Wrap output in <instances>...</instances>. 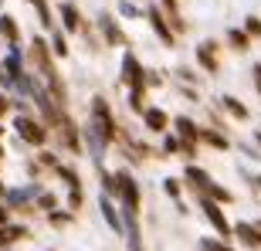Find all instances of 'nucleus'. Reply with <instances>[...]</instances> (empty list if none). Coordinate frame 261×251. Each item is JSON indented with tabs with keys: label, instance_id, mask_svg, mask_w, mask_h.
I'll return each instance as SVG.
<instances>
[{
	"label": "nucleus",
	"instance_id": "f257e3e1",
	"mask_svg": "<svg viewBox=\"0 0 261 251\" xmlns=\"http://www.w3.org/2000/svg\"><path fill=\"white\" fill-rule=\"evenodd\" d=\"M92 116H95V139L109 143L116 136V122H112V112H109L106 98H92Z\"/></svg>",
	"mask_w": 261,
	"mask_h": 251
},
{
	"label": "nucleus",
	"instance_id": "f03ea898",
	"mask_svg": "<svg viewBox=\"0 0 261 251\" xmlns=\"http://www.w3.org/2000/svg\"><path fill=\"white\" fill-rule=\"evenodd\" d=\"M122 82H126L133 92H146V71H143V65L136 61V55H126V58H122Z\"/></svg>",
	"mask_w": 261,
	"mask_h": 251
},
{
	"label": "nucleus",
	"instance_id": "7ed1b4c3",
	"mask_svg": "<svg viewBox=\"0 0 261 251\" xmlns=\"http://www.w3.org/2000/svg\"><path fill=\"white\" fill-rule=\"evenodd\" d=\"M116 193H122V200H126V207L129 211H139V187L133 184V177L129 173H119L116 177Z\"/></svg>",
	"mask_w": 261,
	"mask_h": 251
},
{
	"label": "nucleus",
	"instance_id": "20e7f679",
	"mask_svg": "<svg viewBox=\"0 0 261 251\" xmlns=\"http://www.w3.org/2000/svg\"><path fill=\"white\" fill-rule=\"evenodd\" d=\"M14 126H17V133L24 136V139H28L31 146H44V136H48V133H44V126H38L31 116H20Z\"/></svg>",
	"mask_w": 261,
	"mask_h": 251
},
{
	"label": "nucleus",
	"instance_id": "39448f33",
	"mask_svg": "<svg viewBox=\"0 0 261 251\" xmlns=\"http://www.w3.org/2000/svg\"><path fill=\"white\" fill-rule=\"evenodd\" d=\"M203 214H207V221L214 224V231L221 234V238H227V234H231V224H227V217H224V211H221V207H217V204L211 200V197L203 200Z\"/></svg>",
	"mask_w": 261,
	"mask_h": 251
},
{
	"label": "nucleus",
	"instance_id": "423d86ee",
	"mask_svg": "<svg viewBox=\"0 0 261 251\" xmlns=\"http://www.w3.org/2000/svg\"><path fill=\"white\" fill-rule=\"evenodd\" d=\"M197 61H200L203 71H217V48H214L211 41H203L200 48H197Z\"/></svg>",
	"mask_w": 261,
	"mask_h": 251
},
{
	"label": "nucleus",
	"instance_id": "0eeeda50",
	"mask_svg": "<svg viewBox=\"0 0 261 251\" xmlns=\"http://www.w3.org/2000/svg\"><path fill=\"white\" fill-rule=\"evenodd\" d=\"M149 24H153V31L160 34V41H163L166 48H173V41H176V38H173V31L166 28V20L160 17V10H149Z\"/></svg>",
	"mask_w": 261,
	"mask_h": 251
},
{
	"label": "nucleus",
	"instance_id": "6e6552de",
	"mask_svg": "<svg viewBox=\"0 0 261 251\" xmlns=\"http://www.w3.org/2000/svg\"><path fill=\"white\" fill-rule=\"evenodd\" d=\"M187 180H190V184H194L200 193H211V187H214V180L203 173L200 166H187Z\"/></svg>",
	"mask_w": 261,
	"mask_h": 251
},
{
	"label": "nucleus",
	"instance_id": "1a4fd4ad",
	"mask_svg": "<svg viewBox=\"0 0 261 251\" xmlns=\"http://www.w3.org/2000/svg\"><path fill=\"white\" fill-rule=\"evenodd\" d=\"M234 234H238L248 248H261V231L254 228V224H238V228H234Z\"/></svg>",
	"mask_w": 261,
	"mask_h": 251
},
{
	"label": "nucleus",
	"instance_id": "9d476101",
	"mask_svg": "<svg viewBox=\"0 0 261 251\" xmlns=\"http://www.w3.org/2000/svg\"><path fill=\"white\" fill-rule=\"evenodd\" d=\"M24 234H28V231H24L20 224H4V228H0V248H7V244L20 241Z\"/></svg>",
	"mask_w": 261,
	"mask_h": 251
},
{
	"label": "nucleus",
	"instance_id": "9b49d317",
	"mask_svg": "<svg viewBox=\"0 0 261 251\" xmlns=\"http://www.w3.org/2000/svg\"><path fill=\"white\" fill-rule=\"evenodd\" d=\"M143 116H146V126H149L153 133H163V129H166V122H170L163 109H146Z\"/></svg>",
	"mask_w": 261,
	"mask_h": 251
},
{
	"label": "nucleus",
	"instance_id": "f8f14e48",
	"mask_svg": "<svg viewBox=\"0 0 261 251\" xmlns=\"http://www.w3.org/2000/svg\"><path fill=\"white\" fill-rule=\"evenodd\" d=\"M61 20H65V31H71V34L82 28V17H78L75 4H61Z\"/></svg>",
	"mask_w": 261,
	"mask_h": 251
},
{
	"label": "nucleus",
	"instance_id": "ddd939ff",
	"mask_svg": "<svg viewBox=\"0 0 261 251\" xmlns=\"http://www.w3.org/2000/svg\"><path fill=\"white\" fill-rule=\"evenodd\" d=\"M102 31H106V38L112 41V44H122V41H126V38H122V31H119V24L112 17H106V14H102Z\"/></svg>",
	"mask_w": 261,
	"mask_h": 251
},
{
	"label": "nucleus",
	"instance_id": "4468645a",
	"mask_svg": "<svg viewBox=\"0 0 261 251\" xmlns=\"http://www.w3.org/2000/svg\"><path fill=\"white\" fill-rule=\"evenodd\" d=\"M224 109H227L234 119H248V109H244V102H238L234 95H224Z\"/></svg>",
	"mask_w": 261,
	"mask_h": 251
},
{
	"label": "nucleus",
	"instance_id": "2eb2a0df",
	"mask_svg": "<svg viewBox=\"0 0 261 251\" xmlns=\"http://www.w3.org/2000/svg\"><path fill=\"white\" fill-rule=\"evenodd\" d=\"M0 34H4V38H7L10 44H14V41L20 38V34H17V24H14V17H7V14L0 17Z\"/></svg>",
	"mask_w": 261,
	"mask_h": 251
},
{
	"label": "nucleus",
	"instance_id": "dca6fc26",
	"mask_svg": "<svg viewBox=\"0 0 261 251\" xmlns=\"http://www.w3.org/2000/svg\"><path fill=\"white\" fill-rule=\"evenodd\" d=\"M200 139H203V143H211L214 149H227V139H224L221 133H214V129H203V133H200Z\"/></svg>",
	"mask_w": 261,
	"mask_h": 251
},
{
	"label": "nucleus",
	"instance_id": "f3484780",
	"mask_svg": "<svg viewBox=\"0 0 261 251\" xmlns=\"http://www.w3.org/2000/svg\"><path fill=\"white\" fill-rule=\"evenodd\" d=\"M102 214H106V221L112 224L116 231H122V224H119V217H116V207H112V204L106 200V193H102Z\"/></svg>",
	"mask_w": 261,
	"mask_h": 251
},
{
	"label": "nucleus",
	"instance_id": "a211bd4d",
	"mask_svg": "<svg viewBox=\"0 0 261 251\" xmlns=\"http://www.w3.org/2000/svg\"><path fill=\"white\" fill-rule=\"evenodd\" d=\"M200 251H234V248H227L224 241H214V238H203V241H200Z\"/></svg>",
	"mask_w": 261,
	"mask_h": 251
},
{
	"label": "nucleus",
	"instance_id": "6ab92c4d",
	"mask_svg": "<svg viewBox=\"0 0 261 251\" xmlns=\"http://www.w3.org/2000/svg\"><path fill=\"white\" fill-rule=\"evenodd\" d=\"M7 71L20 82V55H17V51H10V58H7Z\"/></svg>",
	"mask_w": 261,
	"mask_h": 251
},
{
	"label": "nucleus",
	"instance_id": "aec40b11",
	"mask_svg": "<svg viewBox=\"0 0 261 251\" xmlns=\"http://www.w3.org/2000/svg\"><path fill=\"white\" fill-rule=\"evenodd\" d=\"M227 38H231V44H234L238 51H244V48H248V34H244V31H231Z\"/></svg>",
	"mask_w": 261,
	"mask_h": 251
},
{
	"label": "nucleus",
	"instance_id": "412c9836",
	"mask_svg": "<svg viewBox=\"0 0 261 251\" xmlns=\"http://www.w3.org/2000/svg\"><path fill=\"white\" fill-rule=\"evenodd\" d=\"M244 34L258 38V34H261V20H258V17H248V20H244Z\"/></svg>",
	"mask_w": 261,
	"mask_h": 251
},
{
	"label": "nucleus",
	"instance_id": "4be33fe9",
	"mask_svg": "<svg viewBox=\"0 0 261 251\" xmlns=\"http://www.w3.org/2000/svg\"><path fill=\"white\" fill-rule=\"evenodd\" d=\"M207 197H217V200H221V204H227V200H231V193L224 190L221 184H214V187H211V193H207Z\"/></svg>",
	"mask_w": 261,
	"mask_h": 251
},
{
	"label": "nucleus",
	"instance_id": "5701e85b",
	"mask_svg": "<svg viewBox=\"0 0 261 251\" xmlns=\"http://www.w3.org/2000/svg\"><path fill=\"white\" fill-rule=\"evenodd\" d=\"M51 44H55V51H58V55H68V48H65V41H61V34H51Z\"/></svg>",
	"mask_w": 261,
	"mask_h": 251
},
{
	"label": "nucleus",
	"instance_id": "b1692460",
	"mask_svg": "<svg viewBox=\"0 0 261 251\" xmlns=\"http://www.w3.org/2000/svg\"><path fill=\"white\" fill-rule=\"evenodd\" d=\"M166 193H170V197H180V184H176V180H166Z\"/></svg>",
	"mask_w": 261,
	"mask_h": 251
},
{
	"label": "nucleus",
	"instance_id": "393cba45",
	"mask_svg": "<svg viewBox=\"0 0 261 251\" xmlns=\"http://www.w3.org/2000/svg\"><path fill=\"white\" fill-rule=\"evenodd\" d=\"M68 204H71V207H82V190H71V197H68Z\"/></svg>",
	"mask_w": 261,
	"mask_h": 251
},
{
	"label": "nucleus",
	"instance_id": "a878e982",
	"mask_svg": "<svg viewBox=\"0 0 261 251\" xmlns=\"http://www.w3.org/2000/svg\"><path fill=\"white\" fill-rule=\"evenodd\" d=\"M176 149H180V139H173V136H170V139H166V153H176Z\"/></svg>",
	"mask_w": 261,
	"mask_h": 251
},
{
	"label": "nucleus",
	"instance_id": "bb28decb",
	"mask_svg": "<svg viewBox=\"0 0 261 251\" xmlns=\"http://www.w3.org/2000/svg\"><path fill=\"white\" fill-rule=\"evenodd\" d=\"M51 221H55V224H68V221H71V217H68V214H61V211H58V214H51Z\"/></svg>",
	"mask_w": 261,
	"mask_h": 251
},
{
	"label": "nucleus",
	"instance_id": "cd10ccee",
	"mask_svg": "<svg viewBox=\"0 0 261 251\" xmlns=\"http://www.w3.org/2000/svg\"><path fill=\"white\" fill-rule=\"evenodd\" d=\"M10 109V102H7V95H0V116H4V112H7Z\"/></svg>",
	"mask_w": 261,
	"mask_h": 251
},
{
	"label": "nucleus",
	"instance_id": "c85d7f7f",
	"mask_svg": "<svg viewBox=\"0 0 261 251\" xmlns=\"http://www.w3.org/2000/svg\"><path fill=\"white\" fill-rule=\"evenodd\" d=\"M163 4H166V10H170V14L176 10V0H163Z\"/></svg>",
	"mask_w": 261,
	"mask_h": 251
},
{
	"label": "nucleus",
	"instance_id": "c756f323",
	"mask_svg": "<svg viewBox=\"0 0 261 251\" xmlns=\"http://www.w3.org/2000/svg\"><path fill=\"white\" fill-rule=\"evenodd\" d=\"M4 224H7V211H4V207H0V228H4Z\"/></svg>",
	"mask_w": 261,
	"mask_h": 251
},
{
	"label": "nucleus",
	"instance_id": "7c9ffc66",
	"mask_svg": "<svg viewBox=\"0 0 261 251\" xmlns=\"http://www.w3.org/2000/svg\"><path fill=\"white\" fill-rule=\"evenodd\" d=\"M258 92H261V82H258Z\"/></svg>",
	"mask_w": 261,
	"mask_h": 251
},
{
	"label": "nucleus",
	"instance_id": "2f4dec72",
	"mask_svg": "<svg viewBox=\"0 0 261 251\" xmlns=\"http://www.w3.org/2000/svg\"><path fill=\"white\" fill-rule=\"evenodd\" d=\"M0 136H4V129H0Z\"/></svg>",
	"mask_w": 261,
	"mask_h": 251
},
{
	"label": "nucleus",
	"instance_id": "473e14b6",
	"mask_svg": "<svg viewBox=\"0 0 261 251\" xmlns=\"http://www.w3.org/2000/svg\"><path fill=\"white\" fill-rule=\"evenodd\" d=\"M258 231H261V224H258Z\"/></svg>",
	"mask_w": 261,
	"mask_h": 251
}]
</instances>
